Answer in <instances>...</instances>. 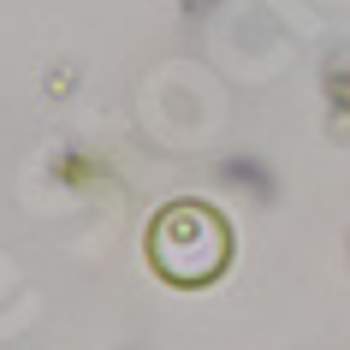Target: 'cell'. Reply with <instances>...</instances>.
<instances>
[{
  "instance_id": "6da1fadb",
  "label": "cell",
  "mask_w": 350,
  "mask_h": 350,
  "mask_svg": "<svg viewBox=\"0 0 350 350\" xmlns=\"http://www.w3.org/2000/svg\"><path fill=\"white\" fill-rule=\"evenodd\" d=\"M148 261L172 285H208L232 261V226L208 202H166L148 226Z\"/></svg>"
}]
</instances>
